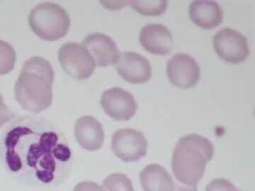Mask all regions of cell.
<instances>
[{
    "label": "cell",
    "instance_id": "obj_1",
    "mask_svg": "<svg viewBox=\"0 0 255 191\" xmlns=\"http://www.w3.org/2000/svg\"><path fill=\"white\" fill-rule=\"evenodd\" d=\"M4 159L10 172L42 184H54L71 159L63 135L44 120L21 118L3 138Z\"/></svg>",
    "mask_w": 255,
    "mask_h": 191
},
{
    "label": "cell",
    "instance_id": "obj_2",
    "mask_svg": "<svg viewBox=\"0 0 255 191\" xmlns=\"http://www.w3.org/2000/svg\"><path fill=\"white\" fill-rule=\"evenodd\" d=\"M54 71L48 60L31 57L21 68L15 84V98L21 108L38 113L47 109L53 101Z\"/></svg>",
    "mask_w": 255,
    "mask_h": 191
},
{
    "label": "cell",
    "instance_id": "obj_3",
    "mask_svg": "<svg viewBox=\"0 0 255 191\" xmlns=\"http://www.w3.org/2000/svg\"><path fill=\"white\" fill-rule=\"evenodd\" d=\"M214 155V146L206 137L197 134L182 137L174 147L172 156L174 177L185 185H197Z\"/></svg>",
    "mask_w": 255,
    "mask_h": 191
},
{
    "label": "cell",
    "instance_id": "obj_4",
    "mask_svg": "<svg viewBox=\"0 0 255 191\" xmlns=\"http://www.w3.org/2000/svg\"><path fill=\"white\" fill-rule=\"evenodd\" d=\"M32 31L48 41H54L66 36L70 26V16L59 4L46 2L36 5L28 16Z\"/></svg>",
    "mask_w": 255,
    "mask_h": 191
},
{
    "label": "cell",
    "instance_id": "obj_5",
    "mask_svg": "<svg viewBox=\"0 0 255 191\" xmlns=\"http://www.w3.org/2000/svg\"><path fill=\"white\" fill-rule=\"evenodd\" d=\"M58 60L65 73L78 80L90 78L95 71V62L82 44L69 42L60 47Z\"/></svg>",
    "mask_w": 255,
    "mask_h": 191
},
{
    "label": "cell",
    "instance_id": "obj_6",
    "mask_svg": "<svg viewBox=\"0 0 255 191\" xmlns=\"http://www.w3.org/2000/svg\"><path fill=\"white\" fill-rule=\"evenodd\" d=\"M214 47L221 59L227 63H243L249 55L246 37L231 28L219 30L214 36Z\"/></svg>",
    "mask_w": 255,
    "mask_h": 191
},
{
    "label": "cell",
    "instance_id": "obj_7",
    "mask_svg": "<svg viewBox=\"0 0 255 191\" xmlns=\"http://www.w3.org/2000/svg\"><path fill=\"white\" fill-rule=\"evenodd\" d=\"M147 148L143 133L135 129H119L112 135V150L124 162L140 160L146 155Z\"/></svg>",
    "mask_w": 255,
    "mask_h": 191
},
{
    "label": "cell",
    "instance_id": "obj_8",
    "mask_svg": "<svg viewBox=\"0 0 255 191\" xmlns=\"http://www.w3.org/2000/svg\"><path fill=\"white\" fill-rule=\"evenodd\" d=\"M167 74L174 86L189 89L195 86L200 80V67L191 55L177 53L167 62Z\"/></svg>",
    "mask_w": 255,
    "mask_h": 191
},
{
    "label": "cell",
    "instance_id": "obj_9",
    "mask_svg": "<svg viewBox=\"0 0 255 191\" xmlns=\"http://www.w3.org/2000/svg\"><path fill=\"white\" fill-rule=\"evenodd\" d=\"M100 103L106 114L116 120H130L135 115L137 108L132 94L119 87L104 92Z\"/></svg>",
    "mask_w": 255,
    "mask_h": 191
},
{
    "label": "cell",
    "instance_id": "obj_10",
    "mask_svg": "<svg viewBox=\"0 0 255 191\" xmlns=\"http://www.w3.org/2000/svg\"><path fill=\"white\" fill-rule=\"evenodd\" d=\"M116 65L119 75L130 84L145 83L152 77L150 62L135 52H122Z\"/></svg>",
    "mask_w": 255,
    "mask_h": 191
},
{
    "label": "cell",
    "instance_id": "obj_11",
    "mask_svg": "<svg viewBox=\"0 0 255 191\" xmlns=\"http://www.w3.org/2000/svg\"><path fill=\"white\" fill-rule=\"evenodd\" d=\"M82 44L90 52L97 67L116 65L120 56L116 42L105 33H90L84 38Z\"/></svg>",
    "mask_w": 255,
    "mask_h": 191
},
{
    "label": "cell",
    "instance_id": "obj_12",
    "mask_svg": "<svg viewBox=\"0 0 255 191\" xmlns=\"http://www.w3.org/2000/svg\"><path fill=\"white\" fill-rule=\"evenodd\" d=\"M139 41L146 50L157 55L168 54L174 43L173 36L168 28L159 23H152L142 27Z\"/></svg>",
    "mask_w": 255,
    "mask_h": 191
},
{
    "label": "cell",
    "instance_id": "obj_13",
    "mask_svg": "<svg viewBox=\"0 0 255 191\" xmlns=\"http://www.w3.org/2000/svg\"><path fill=\"white\" fill-rule=\"evenodd\" d=\"M75 136L79 145L88 151L100 150L105 142L103 126L91 115L78 119L75 124Z\"/></svg>",
    "mask_w": 255,
    "mask_h": 191
},
{
    "label": "cell",
    "instance_id": "obj_14",
    "mask_svg": "<svg viewBox=\"0 0 255 191\" xmlns=\"http://www.w3.org/2000/svg\"><path fill=\"white\" fill-rule=\"evenodd\" d=\"M191 21L199 27L211 29L222 23L223 11L214 0H195L189 5Z\"/></svg>",
    "mask_w": 255,
    "mask_h": 191
},
{
    "label": "cell",
    "instance_id": "obj_15",
    "mask_svg": "<svg viewBox=\"0 0 255 191\" xmlns=\"http://www.w3.org/2000/svg\"><path fill=\"white\" fill-rule=\"evenodd\" d=\"M144 191H174L175 182L170 174L159 164H150L140 173Z\"/></svg>",
    "mask_w": 255,
    "mask_h": 191
},
{
    "label": "cell",
    "instance_id": "obj_16",
    "mask_svg": "<svg viewBox=\"0 0 255 191\" xmlns=\"http://www.w3.org/2000/svg\"><path fill=\"white\" fill-rule=\"evenodd\" d=\"M126 4L145 16H159L165 12L168 1L165 0H130L126 1Z\"/></svg>",
    "mask_w": 255,
    "mask_h": 191
},
{
    "label": "cell",
    "instance_id": "obj_17",
    "mask_svg": "<svg viewBox=\"0 0 255 191\" xmlns=\"http://www.w3.org/2000/svg\"><path fill=\"white\" fill-rule=\"evenodd\" d=\"M16 55L8 42L0 40V75L9 73L14 68Z\"/></svg>",
    "mask_w": 255,
    "mask_h": 191
},
{
    "label": "cell",
    "instance_id": "obj_18",
    "mask_svg": "<svg viewBox=\"0 0 255 191\" xmlns=\"http://www.w3.org/2000/svg\"><path fill=\"white\" fill-rule=\"evenodd\" d=\"M105 191H135L131 181L123 174H113L107 176L103 182Z\"/></svg>",
    "mask_w": 255,
    "mask_h": 191
},
{
    "label": "cell",
    "instance_id": "obj_19",
    "mask_svg": "<svg viewBox=\"0 0 255 191\" xmlns=\"http://www.w3.org/2000/svg\"><path fill=\"white\" fill-rule=\"evenodd\" d=\"M206 191H241L227 180V179H215L206 187Z\"/></svg>",
    "mask_w": 255,
    "mask_h": 191
},
{
    "label": "cell",
    "instance_id": "obj_20",
    "mask_svg": "<svg viewBox=\"0 0 255 191\" xmlns=\"http://www.w3.org/2000/svg\"><path fill=\"white\" fill-rule=\"evenodd\" d=\"M14 114L4 103V98L0 93V128L14 118Z\"/></svg>",
    "mask_w": 255,
    "mask_h": 191
},
{
    "label": "cell",
    "instance_id": "obj_21",
    "mask_svg": "<svg viewBox=\"0 0 255 191\" xmlns=\"http://www.w3.org/2000/svg\"><path fill=\"white\" fill-rule=\"evenodd\" d=\"M73 191H105L103 187L92 182L79 183L75 186Z\"/></svg>",
    "mask_w": 255,
    "mask_h": 191
},
{
    "label": "cell",
    "instance_id": "obj_22",
    "mask_svg": "<svg viewBox=\"0 0 255 191\" xmlns=\"http://www.w3.org/2000/svg\"><path fill=\"white\" fill-rule=\"evenodd\" d=\"M175 190L174 191H197V185L188 186L182 183H175Z\"/></svg>",
    "mask_w": 255,
    "mask_h": 191
}]
</instances>
